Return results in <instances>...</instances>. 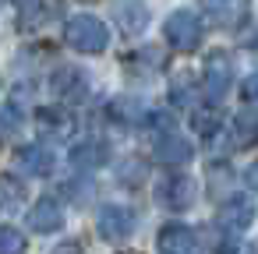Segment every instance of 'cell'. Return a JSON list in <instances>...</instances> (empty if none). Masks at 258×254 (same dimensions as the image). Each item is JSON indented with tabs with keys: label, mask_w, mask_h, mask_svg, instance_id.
Returning a JSON list of instances; mask_svg holds the SVG:
<instances>
[{
	"label": "cell",
	"mask_w": 258,
	"mask_h": 254,
	"mask_svg": "<svg viewBox=\"0 0 258 254\" xmlns=\"http://www.w3.org/2000/svg\"><path fill=\"white\" fill-rule=\"evenodd\" d=\"M25 233H18L15 226H0V254H25Z\"/></svg>",
	"instance_id": "cell-16"
},
{
	"label": "cell",
	"mask_w": 258,
	"mask_h": 254,
	"mask_svg": "<svg viewBox=\"0 0 258 254\" xmlns=\"http://www.w3.org/2000/svg\"><path fill=\"white\" fill-rule=\"evenodd\" d=\"M135 226H138L135 208H127V205H120V201H106V205H99V212H96V229H99V236L110 240V243L127 240V236L135 233Z\"/></svg>",
	"instance_id": "cell-3"
},
{
	"label": "cell",
	"mask_w": 258,
	"mask_h": 254,
	"mask_svg": "<svg viewBox=\"0 0 258 254\" xmlns=\"http://www.w3.org/2000/svg\"><path fill=\"white\" fill-rule=\"evenodd\" d=\"M244 96H247V103H251V99H254V81H251V78H247V81H244Z\"/></svg>",
	"instance_id": "cell-18"
},
{
	"label": "cell",
	"mask_w": 258,
	"mask_h": 254,
	"mask_svg": "<svg viewBox=\"0 0 258 254\" xmlns=\"http://www.w3.org/2000/svg\"><path fill=\"white\" fill-rule=\"evenodd\" d=\"M117 22H120V32L138 36L149 25V8L142 4V0H124V4L117 8Z\"/></svg>",
	"instance_id": "cell-11"
},
{
	"label": "cell",
	"mask_w": 258,
	"mask_h": 254,
	"mask_svg": "<svg viewBox=\"0 0 258 254\" xmlns=\"http://www.w3.org/2000/svg\"><path fill=\"white\" fill-rule=\"evenodd\" d=\"M50 254H85V247H82V240H75V236H71V240H60Z\"/></svg>",
	"instance_id": "cell-17"
},
{
	"label": "cell",
	"mask_w": 258,
	"mask_h": 254,
	"mask_svg": "<svg viewBox=\"0 0 258 254\" xmlns=\"http://www.w3.org/2000/svg\"><path fill=\"white\" fill-rule=\"evenodd\" d=\"M223 222L233 229H244V226H251V201H230L226 208H223Z\"/></svg>",
	"instance_id": "cell-15"
},
{
	"label": "cell",
	"mask_w": 258,
	"mask_h": 254,
	"mask_svg": "<svg viewBox=\"0 0 258 254\" xmlns=\"http://www.w3.org/2000/svg\"><path fill=\"white\" fill-rule=\"evenodd\" d=\"M0 8H4V0H0Z\"/></svg>",
	"instance_id": "cell-20"
},
{
	"label": "cell",
	"mask_w": 258,
	"mask_h": 254,
	"mask_svg": "<svg viewBox=\"0 0 258 254\" xmlns=\"http://www.w3.org/2000/svg\"><path fill=\"white\" fill-rule=\"evenodd\" d=\"M159 254H195V233L184 226V222H166L159 229V240H156Z\"/></svg>",
	"instance_id": "cell-8"
},
{
	"label": "cell",
	"mask_w": 258,
	"mask_h": 254,
	"mask_svg": "<svg viewBox=\"0 0 258 254\" xmlns=\"http://www.w3.org/2000/svg\"><path fill=\"white\" fill-rule=\"evenodd\" d=\"M163 36L177 53H195L202 46V22L195 11H173L163 22Z\"/></svg>",
	"instance_id": "cell-2"
},
{
	"label": "cell",
	"mask_w": 258,
	"mask_h": 254,
	"mask_svg": "<svg viewBox=\"0 0 258 254\" xmlns=\"http://www.w3.org/2000/svg\"><path fill=\"white\" fill-rule=\"evenodd\" d=\"M29 226L36 233H57L64 226V208L53 201V198H39L32 208H29Z\"/></svg>",
	"instance_id": "cell-10"
},
{
	"label": "cell",
	"mask_w": 258,
	"mask_h": 254,
	"mask_svg": "<svg viewBox=\"0 0 258 254\" xmlns=\"http://www.w3.org/2000/svg\"><path fill=\"white\" fill-rule=\"evenodd\" d=\"M15 4H18V8H25V11H29V8H36V4H39V0H15Z\"/></svg>",
	"instance_id": "cell-19"
},
{
	"label": "cell",
	"mask_w": 258,
	"mask_h": 254,
	"mask_svg": "<svg viewBox=\"0 0 258 254\" xmlns=\"http://www.w3.org/2000/svg\"><path fill=\"white\" fill-rule=\"evenodd\" d=\"M156 201L166 208V212H187L195 201H198V187L191 177L184 173H170L156 184Z\"/></svg>",
	"instance_id": "cell-5"
},
{
	"label": "cell",
	"mask_w": 258,
	"mask_h": 254,
	"mask_svg": "<svg viewBox=\"0 0 258 254\" xmlns=\"http://www.w3.org/2000/svg\"><path fill=\"white\" fill-rule=\"evenodd\" d=\"M202 15L216 25V29H233L244 18V0H198Z\"/></svg>",
	"instance_id": "cell-9"
},
{
	"label": "cell",
	"mask_w": 258,
	"mask_h": 254,
	"mask_svg": "<svg viewBox=\"0 0 258 254\" xmlns=\"http://www.w3.org/2000/svg\"><path fill=\"white\" fill-rule=\"evenodd\" d=\"M152 155H156L159 166H166V170H180L184 162H191V145H187V138H180L177 131H166V134H159Z\"/></svg>",
	"instance_id": "cell-6"
},
{
	"label": "cell",
	"mask_w": 258,
	"mask_h": 254,
	"mask_svg": "<svg viewBox=\"0 0 258 254\" xmlns=\"http://www.w3.org/2000/svg\"><path fill=\"white\" fill-rule=\"evenodd\" d=\"M18 166H22L29 177H50V173L57 170V152H53L50 145H43V141L25 145V148H18Z\"/></svg>",
	"instance_id": "cell-7"
},
{
	"label": "cell",
	"mask_w": 258,
	"mask_h": 254,
	"mask_svg": "<svg viewBox=\"0 0 258 254\" xmlns=\"http://www.w3.org/2000/svg\"><path fill=\"white\" fill-rule=\"evenodd\" d=\"M71 162L78 170H96L106 162V145L103 141H85V145H75L71 148Z\"/></svg>",
	"instance_id": "cell-13"
},
{
	"label": "cell",
	"mask_w": 258,
	"mask_h": 254,
	"mask_svg": "<svg viewBox=\"0 0 258 254\" xmlns=\"http://www.w3.org/2000/svg\"><path fill=\"white\" fill-rule=\"evenodd\" d=\"M22 201H25V187H22V180L11 177V173H0V212L15 215V212L22 208Z\"/></svg>",
	"instance_id": "cell-12"
},
{
	"label": "cell",
	"mask_w": 258,
	"mask_h": 254,
	"mask_svg": "<svg viewBox=\"0 0 258 254\" xmlns=\"http://www.w3.org/2000/svg\"><path fill=\"white\" fill-rule=\"evenodd\" d=\"M22 124H25V110L18 103H8L0 110V141H11L15 134H22Z\"/></svg>",
	"instance_id": "cell-14"
},
{
	"label": "cell",
	"mask_w": 258,
	"mask_h": 254,
	"mask_svg": "<svg viewBox=\"0 0 258 254\" xmlns=\"http://www.w3.org/2000/svg\"><path fill=\"white\" fill-rule=\"evenodd\" d=\"M202 89L209 103H219L230 89H233V60L226 50H212L205 57V71H202Z\"/></svg>",
	"instance_id": "cell-4"
},
{
	"label": "cell",
	"mask_w": 258,
	"mask_h": 254,
	"mask_svg": "<svg viewBox=\"0 0 258 254\" xmlns=\"http://www.w3.org/2000/svg\"><path fill=\"white\" fill-rule=\"evenodd\" d=\"M64 43H68L71 50L85 53V57H96V53L106 50L110 29H106V22H99L96 15H75V18L64 25Z\"/></svg>",
	"instance_id": "cell-1"
}]
</instances>
